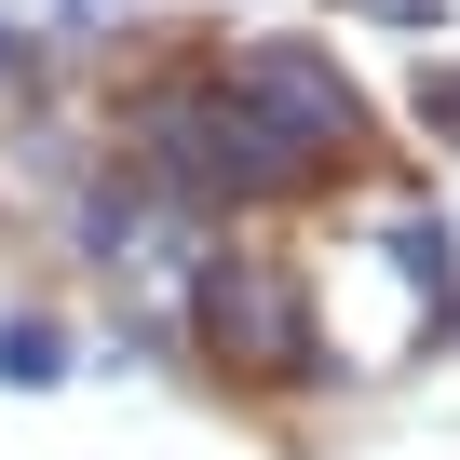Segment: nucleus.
Listing matches in <instances>:
<instances>
[{"instance_id": "nucleus-1", "label": "nucleus", "mask_w": 460, "mask_h": 460, "mask_svg": "<svg viewBox=\"0 0 460 460\" xmlns=\"http://www.w3.org/2000/svg\"><path fill=\"white\" fill-rule=\"evenodd\" d=\"M203 325H217V352H244V366H285V352H298L285 298H271V285H244V271H217V285H203Z\"/></svg>"}]
</instances>
